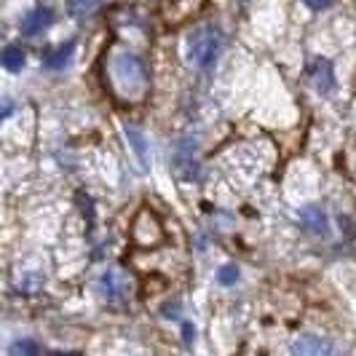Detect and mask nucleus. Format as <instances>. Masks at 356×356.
Wrapping results in <instances>:
<instances>
[{
	"label": "nucleus",
	"instance_id": "f257e3e1",
	"mask_svg": "<svg viewBox=\"0 0 356 356\" xmlns=\"http://www.w3.org/2000/svg\"><path fill=\"white\" fill-rule=\"evenodd\" d=\"M107 86L113 97L124 105H140L147 99L150 91V75L145 62L129 49H110L105 62Z\"/></svg>",
	"mask_w": 356,
	"mask_h": 356
},
{
	"label": "nucleus",
	"instance_id": "f03ea898",
	"mask_svg": "<svg viewBox=\"0 0 356 356\" xmlns=\"http://www.w3.org/2000/svg\"><path fill=\"white\" fill-rule=\"evenodd\" d=\"M225 46V35L214 24H201L188 35V59L198 70H209Z\"/></svg>",
	"mask_w": 356,
	"mask_h": 356
},
{
	"label": "nucleus",
	"instance_id": "7ed1b4c3",
	"mask_svg": "<svg viewBox=\"0 0 356 356\" xmlns=\"http://www.w3.org/2000/svg\"><path fill=\"white\" fill-rule=\"evenodd\" d=\"M131 241L143 250H153L163 241V225L153 209H140L131 220Z\"/></svg>",
	"mask_w": 356,
	"mask_h": 356
},
{
	"label": "nucleus",
	"instance_id": "20e7f679",
	"mask_svg": "<svg viewBox=\"0 0 356 356\" xmlns=\"http://www.w3.org/2000/svg\"><path fill=\"white\" fill-rule=\"evenodd\" d=\"M99 295L105 298L110 305H121L126 303L129 298H131V292H134V284H131V279H129V273H124L121 268H107L105 273L99 276Z\"/></svg>",
	"mask_w": 356,
	"mask_h": 356
},
{
	"label": "nucleus",
	"instance_id": "39448f33",
	"mask_svg": "<svg viewBox=\"0 0 356 356\" xmlns=\"http://www.w3.org/2000/svg\"><path fill=\"white\" fill-rule=\"evenodd\" d=\"M292 356H335V348L332 343L324 338H316V335H300L292 343Z\"/></svg>",
	"mask_w": 356,
	"mask_h": 356
},
{
	"label": "nucleus",
	"instance_id": "423d86ee",
	"mask_svg": "<svg viewBox=\"0 0 356 356\" xmlns=\"http://www.w3.org/2000/svg\"><path fill=\"white\" fill-rule=\"evenodd\" d=\"M175 166L179 169V175L188 179H193L196 172V143L193 140H182L175 150Z\"/></svg>",
	"mask_w": 356,
	"mask_h": 356
},
{
	"label": "nucleus",
	"instance_id": "0eeeda50",
	"mask_svg": "<svg viewBox=\"0 0 356 356\" xmlns=\"http://www.w3.org/2000/svg\"><path fill=\"white\" fill-rule=\"evenodd\" d=\"M298 217H300V225H303L308 233H314V236H324V233L330 231L327 214L321 212L319 207H303Z\"/></svg>",
	"mask_w": 356,
	"mask_h": 356
},
{
	"label": "nucleus",
	"instance_id": "6e6552de",
	"mask_svg": "<svg viewBox=\"0 0 356 356\" xmlns=\"http://www.w3.org/2000/svg\"><path fill=\"white\" fill-rule=\"evenodd\" d=\"M124 134H126V140H129V145H131L137 161H140V166H143V169H150V150H147L150 145H147V137H145L137 126H124Z\"/></svg>",
	"mask_w": 356,
	"mask_h": 356
},
{
	"label": "nucleus",
	"instance_id": "1a4fd4ad",
	"mask_svg": "<svg viewBox=\"0 0 356 356\" xmlns=\"http://www.w3.org/2000/svg\"><path fill=\"white\" fill-rule=\"evenodd\" d=\"M311 83L316 86V91L321 94H330L332 86H335V75H332V65L327 59H316L311 65Z\"/></svg>",
	"mask_w": 356,
	"mask_h": 356
},
{
	"label": "nucleus",
	"instance_id": "9d476101",
	"mask_svg": "<svg viewBox=\"0 0 356 356\" xmlns=\"http://www.w3.org/2000/svg\"><path fill=\"white\" fill-rule=\"evenodd\" d=\"M51 24V11L49 8H35V11H30L27 17L22 19V35L33 38V35H40L46 27Z\"/></svg>",
	"mask_w": 356,
	"mask_h": 356
},
{
	"label": "nucleus",
	"instance_id": "9b49d317",
	"mask_svg": "<svg viewBox=\"0 0 356 356\" xmlns=\"http://www.w3.org/2000/svg\"><path fill=\"white\" fill-rule=\"evenodd\" d=\"M72 51H75V46H72V43H65V46H59V49H54V51L46 54V65H49L51 70H62L65 65H70Z\"/></svg>",
	"mask_w": 356,
	"mask_h": 356
},
{
	"label": "nucleus",
	"instance_id": "f8f14e48",
	"mask_svg": "<svg viewBox=\"0 0 356 356\" xmlns=\"http://www.w3.org/2000/svg\"><path fill=\"white\" fill-rule=\"evenodd\" d=\"M24 51L19 49V46H6L3 49V67L6 70H11V72H17V70H22L24 67Z\"/></svg>",
	"mask_w": 356,
	"mask_h": 356
},
{
	"label": "nucleus",
	"instance_id": "ddd939ff",
	"mask_svg": "<svg viewBox=\"0 0 356 356\" xmlns=\"http://www.w3.org/2000/svg\"><path fill=\"white\" fill-rule=\"evenodd\" d=\"M8 356H40V346L30 338L14 340L11 348H8Z\"/></svg>",
	"mask_w": 356,
	"mask_h": 356
},
{
	"label": "nucleus",
	"instance_id": "4468645a",
	"mask_svg": "<svg viewBox=\"0 0 356 356\" xmlns=\"http://www.w3.org/2000/svg\"><path fill=\"white\" fill-rule=\"evenodd\" d=\"M97 6H99V0H70V14L78 19L89 17Z\"/></svg>",
	"mask_w": 356,
	"mask_h": 356
},
{
	"label": "nucleus",
	"instance_id": "2eb2a0df",
	"mask_svg": "<svg viewBox=\"0 0 356 356\" xmlns=\"http://www.w3.org/2000/svg\"><path fill=\"white\" fill-rule=\"evenodd\" d=\"M236 279H238V268L236 266L220 268V284L231 286V284H236Z\"/></svg>",
	"mask_w": 356,
	"mask_h": 356
},
{
	"label": "nucleus",
	"instance_id": "dca6fc26",
	"mask_svg": "<svg viewBox=\"0 0 356 356\" xmlns=\"http://www.w3.org/2000/svg\"><path fill=\"white\" fill-rule=\"evenodd\" d=\"M305 6H311L314 11H321V8H330L332 0H305Z\"/></svg>",
	"mask_w": 356,
	"mask_h": 356
},
{
	"label": "nucleus",
	"instance_id": "f3484780",
	"mask_svg": "<svg viewBox=\"0 0 356 356\" xmlns=\"http://www.w3.org/2000/svg\"><path fill=\"white\" fill-rule=\"evenodd\" d=\"M51 356H72V354H51Z\"/></svg>",
	"mask_w": 356,
	"mask_h": 356
}]
</instances>
